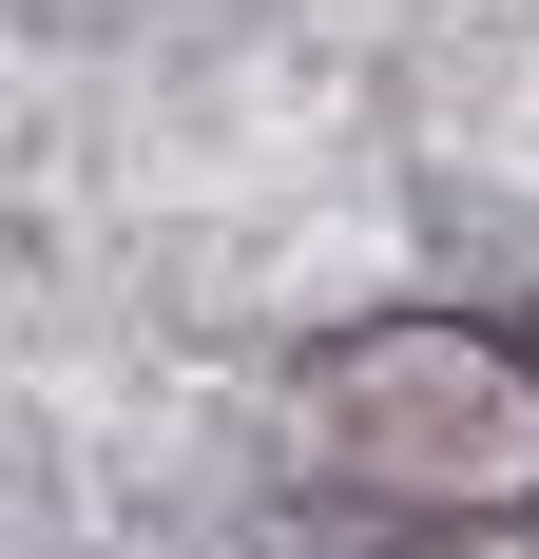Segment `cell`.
Masks as SVG:
<instances>
[{
    "instance_id": "obj_1",
    "label": "cell",
    "mask_w": 539,
    "mask_h": 559,
    "mask_svg": "<svg viewBox=\"0 0 539 559\" xmlns=\"http://www.w3.org/2000/svg\"><path fill=\"white\" fill-rule=\"evenodd\" d=\"M289 463L405 540H501V521H539V347L463 329V309L347 329L289 405Z\"/></svg>"
}]
</instances>
